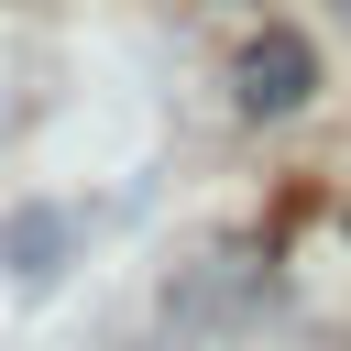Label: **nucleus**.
Returning a JSON list of instances; mask_svg holds the SVG:
<instances>
[{"label":"nucleus","instance_id":"f257e3e1","mask_svg":"<svg viewBox=\"0 0 351 351\" xmlns=\"http://www.w3.org/2000/svg\"><path fill=\"white\" fill-rule=\"evenodd\" d=\"M230 88H241V110H252V121H285V110H307V99H318V44H307L296 22H263V33L230 55Z\"/></svg>","mask_w":351,"mask_h":351}]
</instances>
